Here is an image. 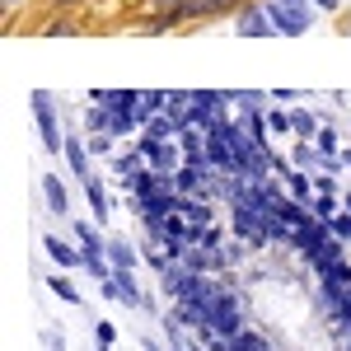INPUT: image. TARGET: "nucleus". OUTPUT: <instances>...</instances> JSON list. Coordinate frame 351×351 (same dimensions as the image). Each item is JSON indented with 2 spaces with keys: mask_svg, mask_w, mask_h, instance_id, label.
<instances>
[{
  "mask_svg": "<svg viewBox=\"0 0 351 351\" xmlns=\"http://www.w3.org/2000/svg\"><path fill=\"white\" fill-rule=\"evenodd\" d=\"M141 164H145V155H141V150H136V155H117V160H112V173H117V178L132 188L136 173H141Z\"/></svg>",
  "mask_w": 351,
  "mask_h": 351,
  "instance_id": "nucleus-16",
  "label": "nucleus"
},
{
  "mask_svg": "<svg viewBox=\"0 0 351 351\" xmlns=\"http://www.w3.org/2000/svg\"><path fill=\"white\" fill-rule=\"evenodd\" d=\"M267 127H271V132H281V136L295 132V127H291V112H276V108H267Z\"/></svg>",
  "mask_w": 351,
  "mask_h": 351,
  "instance_id": "nucleus-22",
  "label": "nucleus"
},
{
  "mask_svg": "<svg viewBox=\"0 0 351 351\" xmlns=\"http://www.w3.org/2000/svg\"><path fill=\"white\" fill-rule=\"evenodd\" d=\"M28 108H33V122H38V136H43L47 155L66 150V132H61V122H56V99L52 94H47V89H33V94H28Z\"/></svg>",
  "mask_w": 351,
  "mask_h": 351,
  "instance_id": "nucleus-1",
  "label": "nucleus"
},
{
  "mask_svg": "<svg viewBox=\"0 0 351 351\" xmlns=\"http://www.w3.org/2000/svg\"><path fill=\"white\" fill-rule=\"evenodd\" d=\"M61 155H66V169L84 183V178H89V150H84L80 136H66V150H61Z\"/></svg>",
  "mask_w": 351,
  "mask_h": 351,
  "instance_id": "nucleus-9",
  "label": "nucleus"
},
{
  "mask_svg": "<svg viewBox=\"0 0 351 351\" xmlns=\"http://www.w3.org/2000/svg\"><path fill=\"white\" fill-rule=\"evenodd\" d=\"M309 211H314V220H337V206H332V197H324V192H319V197H314V202H309Z\"/></svg>",
  "mask_w": 351,
  "mask_h": 351,
  "instance_id": "nucleus-20",
  "label": "nucleus"
},
{
  "mask_svg": "<svg viewBox=\"0 0 351 351\" xmlns=\"http://www.w3.org/2000/svg\"><path fill=\"white\" fill-rule=\"evenodd\" d=\"M80 188H84V197H89V206H94V220H108V197L99 188V178H84Z\"/></svg>",
  "mask_w": 351,
  "mask_h": 351,
  "instance_id": "nucleus-17",
  "label": "nucleus"
},
{
  "mask_svg": "<svg viewBox=\"0 0 351 351\" xmlns=\"http://www.w3.org/2000/svg\"><path fill=\"white\" fill-rule=\"evenodd\" d=\"M267 14L276 24V33H286V38H304L309 24H314L309 0H267Z\"/></svg>",
  "mask_w": 351,
  "mask_h": 351,
  "instance_id": "nucleus-3",
  "label": "nucleus"
},
{
  "mask_svg": "<svg viewBox=\"0 0 351 351\" xmlns=\"http://www.w3.org/2000/svg\"><path fill=\"white\" fill-rule=\"evenodd\" d=\"M99 351H112V347H99Z\"/></svg>",
  "mask_w": 351,
  "mask_h": 351,
  "instance_id": "nucleus-33",
  "label": "nucleus"
},
{
  "mask_svg": "<svg viewBox=\"0 0 351 351\" xmlns=\"http://www.w3.org/2000/svg\"><path fill=\"white\" fill-rule=\"evenodd\" d=\"M89 150H94V155H108V150H112V136H108V132H99L94 141H89Z\"/></svg>",
  "mask_w": 351,
  "mask_h": 351,
  "instance_id": "nucleus-25",
  "label": "nucleus"
},
{
  "mask_svg": "<svg viewBox=\"0 0 351 351\" xmlns=\"http://www.w3.org/2000/svg\"><path fill=\"white\" fill-rule=\"evenodd\" d=\"M342 164H347V169H351V145H347V150H342Z\"/></svg>",
  "mask_w": 351,
  "mask_h": 351,
  "instance_id": "nucleus-31",
  "label": "nucleus"
},
{
  "mask_svg": "<svg viewBox=\"0 0 351 351\" xmlns=\"http://www.w3.org/2000/svg\"><path fill=\"white\" fill-rule=\"evenodd\" d=\"M94 337H99V347H112V342H117V328L99 319V328H94Z\"/></svg>",
  "mask_w": 351,
  "mask_h": 351,
  "instance_id": "nucleus-24",
  "label": "nucleus"
},
{
  "mask_svg": "<svg viewBox=\"0 0 351 351\" xmlns=\"http://www.w3.org/2000/svg\"><path fill=\"white\" fill-rule=\"evenodd\" d=\"M47 291H52L56 300H66V304H80V291H75V286H71V281H66V276H47Z\"/></svg>",
  "mask_w": 351,
  "mask_h": 351,
  "instance_id": "nucleus-18",
  "label": "nucleus"
},
{
  "mask_svg": "<svg viewBox=\"0 0 351 351\" xmlns=\"http://www.w3.org/2000/svg\"><path fill=\"white\" fill-rule=\"evenodd\" d=\"M281 178H286V188H291V197H295V202H304V206H309V192H314V183H309V173H304V169H295V164H291V169H286V173H281Z\"/></svg>",
  "mask_w": 351,
  "mask_h": 351,
  "instance_id": "nucleus-15",
  "label": "nucleus"
},
{
  "mask_svg": "<svg viewBox=\"0 0 351 351\" xmlns=\"http://www.w3.org/2000/svg\"><path fill=\"white\" fill-rule=\"evenodd\" d=\"M319 281H332V286H351V263L342 258V263L324 267V271H319Z\"/></svg>",
  "mask_w": 351,
  "mask_h": 351,
  "instance_id": "nucleus-19",
  "label": "nucleus"
},
{
  "mask_svg": "<svg viewBox=\"0 0 351 351\" xmlns=\"http://www.w3.org/2000/svg\"><path fill=\"white\" fill-rule=\"evenodd\" d=\"M150 5H155V10H169V14H173V10H188V5H197V0H150Z\"/></svg>",
  "mask_w": 351,
  "mask_h": 351,
  "instance_id": "nucleus-28",
  "label": "nucleus"
},
{
  "mask_svg": "<svg viewBox=\"0 0 351 351\" xmlns=\"http://www.w3.org/2000/svg\"><path fill=\"white\" fill-rule=\"evenodd\" d=\"M104 300H117V304H127V309L145 304V295L136 291V276H132V271H108V276H104Z\"/></svg>",
  "mask_w": 351,
  "mask_h": 351,
  "instance_id": "nucleus-5",
  "label": "nucleus"
},
{
  "mask_svg": "<svg viewBox=\"0 0 351 351\" xmlns=\"http://www.w3.org/2000/svg\"><path fill=\"white\" fill-rule=\"evenodd\" d=\"M43 248H47V258H52L56 267H84V253H80V248H71L66 239H56V234H47Z\"/></svg>",
  "mask_w": 351,
  "mask_h": 351,
  "instance_id": "nucleus-8",
  "label": "nucleus"
},
{
  "mask_svg": "<svg viewBox=\"0 0 351 351\" xmlns=\"http://www.w3.org/2000/svg\"><path fill=\"white\" fill-rule=\"evenodd\" d=\"M108 267L112 271H132L136 267V248L122 239V234H117V239H108Z\"/></svg>",
  "mask_w": 351,
  "mask_h": 351,
  "instance_id": "nucleus-13",
  "label": "nucleus"
},
{
  "mask_svg": "<svg viewBox=\"0 0 351 351\" xmlns=\"http://www.w3.org/2000/svg\"><path fill=\"white\" fill-rule=\"evenodd\" d=\"M164 108H169V94H164V89H145V94H141V104H136V117H141V127H145L150 117H160Z\"/></svg>",
  "mask_w": 351,
  "mask_h": 351,
  "instance_id": "nucleus-12",
  "label": "nucleus"
},
{
  "mask_svg": "<svg viewBox=\"0 0 351 351\" xmlns=\"http://www.w3.org/2000/svg\"><path fill=\"white\" fill-rule=\"evenodd\" d=\"M314 192H324V197H332V192H337V183H332V178H314Z\"/></svg>",
  "mask_w": 351,
  "mask_h": 351,
  "instance_id": "nucleus-29",
  "label": "nucleus"
},
{
  "mask_svg": "<svg viewBox=\"0 0 351 351\" xmlns=\"http://www.w3.org/2000/svg\"><path fill=\"white\" fill-rule=\"evenodd\" d=\"M234 33H239V38H271V33H276V24H271L267 5H263V10H243L239 24H234Z\"/></svg>",
  "mask_w": 351,
  "mask_h": 351,
  "instance_id": "nucleus-6",
  "label": "nucleus"
},
{
  "mask_svg": "<svg viewBox=\"0 0 351 351\" xmlns=\"http://www.w3.org/2000/svg\"><path fill=\"white\" fill-rule=\"evenodd\" d=\"M314 5H319V10H337L342 0H314Z\"/></svg>",
  "mask_w": 351,
  "mask_h": 351,
  "instance_id": "nucleus-30",
  "label": "nucleus"
},
{
  "mask_svg": "<svg viewBox=\"0 0 351 351\" xmlns=\"http://www.w3.org/2000/svg\"><path fill=\"white\" fill-rule=\"evenodd\" d=\"M243 332V309H239V295L234 291H220L216 304H211V319H206V332L202 337H239Z\"/></svg>",
  "mask_w": 351,
  "mask_h": 351,
  "instance_id": "nucleus-2",
  "label": "nucleus"
},
{
  "mask_svg": "<svg viewBox=\"0 0 351 351\" xmlns=\"http://www.w3.org/2000/svg\"><path fill=\"white\" fill-rule=\"evenodd\" d=\"M178 216L188 220L192 230H211V220H216V211L206 206V197H178Z\"/></svg>",
  "mask_w": 351,
  "mask_h": 351,
  "instance_id": "nucleus-7",
  "label": "nucleus"
},
{
  "mask_svg": "<svg viewBox=\"0 0 351 351\" xmlns=\"http://www.w3.org/2000/svg\"><path fill=\"white\" fill-rule=\"evenodd\" d=\"M43 197H47V211H52V216H71V202H66V183H61L56 173H47V178H43Z\"/></svg>",
  "mask_w": 351,
  "mask_h": 351,
  "instance_id": "nucleus-11",
  "label": "nucleus"
},
{
  "mask_svg": "<svg viewBox=\"0 0 351 351\" xmlns=\"http://www.w3.org/2000/svg\"><path fill=\"white\" fill-rule=\"evenodd\" d=\"M314 141H319V150H324V155H332V150H337V132H319Z\"/></svg>",
  "mask_w": 351,
  "mask_h": 351,
  "instance_id": "nucleus-27",
  "label": "nucleus"
},
{
  "mask_svg": "<svg viewBox=\"0 0 351 351\" xmlns=\"http://www.w3.org/2000/svg\"><path fill=\"white\" fill-rule=\"evenodd\" d=\"M169 117H173V122H178V132H183V127H192V89H183V94H169Z\"/></svg>",
  "mask_w": 351,
  "mask_h": 351,
  "instance_id": "nucleus-14",
  "label": "nucleus"
},
{
  "mask_svg": "<svg viewBox=\"0 0 351 351\" xmlns=\"http://www.w3.org/2000/svg\"><path fill=\"white\" fill-rule=\"evenodd\" d=\"M291 127H295L300 136H314V132H319V122H314V112H304V108H295V112H291Z\"/></svg>",
  "mask_w": 351,
  "mask_h": 351,
  "instance_id": "nucleus-21",
  "label": "nucleus"
},
{
  "mask_svg": "<svg viewBox=\"0 0 351 351\" xmlns=\"http://www.w3.org/2000/svg\"><path fill=\"white\" fill-rule=\"evenodd\" d=\"M328 225H332L337 239H351V216H337V220H328Z\"/></svg>",
  "mask_w": 351,
  "mask_h": 351,
  "instance_id": "nucleus-26",
  "label": "nucleus"
},
{
  "mask_svg": "<svg viewBox=\"0 0 351 351\" xmlns=\"http://www.w3.org/2000/svg\"><path fill=\"white\" fill-rule=\"evenodd\" d=\"M136 150L145 155V164H150V169H160V173H178V169H183V145H178V141H155V136L141 132Z\"/></svg>",
  "mask_w": 351,
  "mask_h": 351,
  "instance_id": "nucleus-4",
  "label": "nucleus"
},
{
  "mask_svg": "<svg viewBox=\"0 0 351 351\" xmlns=\"http://www.w3.org/2000/svg\"><path fill=\"white\" fill-rule=\"evenodd\" d=\"M43 351H66V337H61V328H47V332H43Z\"/></svg>",
  "mask_w": 351,
  "mask_h": 351,
  "instance_id": "nucleus-23",
  "label": "nucleus"
},
{
  "mask_svg": "<svg viewBox=\"0 0 351 351\" xmlns=\"http://www.w3.org/2000/svg\"><path fill=\"white\" fill-rule=\"evenodd\" d=\"M342 258H347V239H337V234H332L324 248H314V253H309V267L324 271V267H332V263H342Z\"/></svg>",
  "mask_w": 351,
  "mask_h": 351,
  "instance_id": "nucleus-10",
  "label": "nucleus"
},
{
  "mask_svg": "<svg viewBox=\"0 0 351 351\" xmlns=\"http://www.w3.org/2000/svg\"><path fill=\"white\" fill-rule=\"evenodd\" d=\"M347 211H351V192H347Z\"/></svg>",
  "mask_w": 351,
  "mask_h": 351,
  "instance_id": "nucleus-32",
  "label": "nucleus"
}]
</instances>
